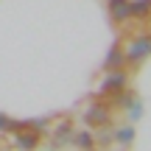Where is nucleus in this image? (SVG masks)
<instances>
[{
  "instance_id": "obj_2",
  "label": "nucleus",
  "mask_w": 151,
  "mask_h": 151,
  "mask_svg": "<svg viewBox=\"0 0 151 151\" xmlns=\"http://www.w3.org/2000/svg\"><path fill=\"white\" fill-rule=\"evenodd\" d=\"M148 53H151V37H134L132 45H129V50H126V56H129L132 62L143 59V56H148Z\"/></svg>"
},
{
  "instance_id": "obj_5",
  "label": "nucleus",
  "mask_w": 151,
  "mask_h": 151,
  "mask_svg": "<svg viewBox=\"0 0 151 151\" xmlns=\"http://www.w3.org/2000/svg\"><path fill=\"white\" fill-rule=\"evenodd\" d=\"M109 14L118 22L129 20V0H109Z\"/></svg>"
},
{
  "instance_id": "obj_4",
  "label": "nucleus",
  "mask_w": 151,
  "mask_h": 151,
  "mask_svg": "<svg viewBox=\"0 0 151 151\" xmlns=\"http://www.w3.org/2000/svg\"><path fill=\"white\" fill-rule=\"evenodd\" d=\"M120 90H123V73H112V76L101 84V95H115V98H118Z\"/></svg>"
},
{
  "instance_id": "obj_9",
  "label": "nucleus",
  "mask_w": 151,
  "mask_h": 151,
  "mask_svg": "<svg viewBox=\"0 0 151 151\" xmlns=\"http://www.w3.org/2000/svg\"><path fill=\"white\" fill-rule=\"evenodd\" d=\"M115 140H118L120 146H129V143L134 140V129H132V126H126V129H118V134H115Z\"/></svg>"
},
{
  "instance_id": "obj_6",
  "label": "nucleus",
  "mask_w": 151,
  "mask_h": 151,
  "mask_svg": "<svg viewBox=\"0 0 151 151\" xmlns=\"http://www.w3.org/2000/svg\"><path fill=\"white\" fill-rule=\"evenodd\" d=\"M151 9V0H129V17H146Z\"/></svg>"
},
{
  "instance_id": "obj_1",
  "label": "nucleus",
  "mask_w": 151,
  "mask_h": 151,
  "mask_svg": "<svg viewBox=\"0 0 151 151\" xmlns=\"http://www.w3.org/2000/svg\"><path fill=\"white\" fill-rule=\"evenodd\" d=\"M17 134V146L20 148H34L39 143V129H37V123H14V129H11Z\"/></svg>"
},
{
  "instance_id": "obj_11",
  "label": "nucleus",
  "mask_w": 151,
  "mask_h": 151,
  "mask_svg": "<svg viewBox=\"0 0 151 151\" xmlns=\"http://www.w3.org/2000/svg\"><path fill=\"white\" fill-rule=\"evenodd\" d=\"M140 112H143V106H140L137 101H132V104H129V115H132V118H140Z\"/></svg>"
},
{
  "instance_id": "obj_8",
  "label": "nucleus",
  "mask_w": 151,
  "mask_h": 151,
  "mask_svg": "<svg viewBox=\"0 0 151 151\" xmlns=\"http://www.w3.org/2000/svg\"><path fill=\"white\" fill-rule=\"evenodd\" d=\"M73 143L78 148H84V151H92V148H95V137H92L90 132H78V134L73 137Z\"/></svg>"
},
{
  "instance_id": "obj_7",
  "label": "nucleus",
  "mask_w": 151,
  "mask_h": 151,
  "mask_svg": "<svg viewBox=\"0 0 151 151\" xmlns=\"http://www.w3.org/2000/svg\"><path fill=\"white\" fill-rule=\"evenodd\" d=\"M120 65H123V50H120L118 45H115V48L109 50V56H106V65H104V67H106V70H118Z\"/></svg>"
},
{
  "instance_id": "obj_10",
  "label": "nucleus",
  "mask_w": 151,
  "mask_h": 151,
  "mask_svg": "<svg viewBox=\"0 0 151 151\" xmlns=\"http://www.w3.org/2000/svg\"><path fill=\"white\" fill-rule=\"evenodd\" d=\"M67 134H70V126H67V123H65V126H59V132H56V143H62Z\"/></svg>"
},
{
  "instance_id": "obj_12",
  "label": "nucleus",
  "mask_w": 151,
  "mask_h": 151,
  "mask_svg": "<svg viewBox=\"0 0 151 151\" xmlns=\"http://www.w3.org/2000/svg\"><path fill=\"white\" fill-rule=\"evenodd\" d=\"M0 129H3V132H11V129H14V120H9V118L0 115Z\"/></svg>"
},
{
  "instance_id": "obj_3",
  "label": "nucleus",
  "mask_w": 151,
  "mask_h": 151,
  "mask_svg": "<svg viewBox=\"0 0 151 151\" xmlns=\"http://www.w3.org/2000/svg\"><path fill=\"white\" fill-rule=\"evenodd\" d=\"M84 118H87V123H90V126H104L109 120V109L104 106V104H92V106L87 109Z\"/></svg>"
}]
</instances>
